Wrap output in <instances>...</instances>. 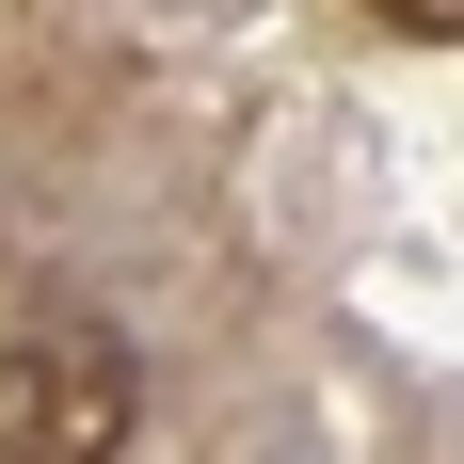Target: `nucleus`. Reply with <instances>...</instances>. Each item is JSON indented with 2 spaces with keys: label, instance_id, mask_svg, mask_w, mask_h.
Returning <instances> with one entry per match:
<instances>
[{
  "label": "nucleus",
  "instance_id": "f257e3e1",
  "mask_svg": "<svg viewBox=\"0 0 464 464\" xmlns=\"http://www.w3.org/2000/svg\"><path fill=\"white\" fill-rule=\"evenodd\" d=\"M144 417V369L112 321H16L0 336V464H112Z\"/></svg>",
  "mask_w": 464,
  "mask_h": 464
}]
</instances>
